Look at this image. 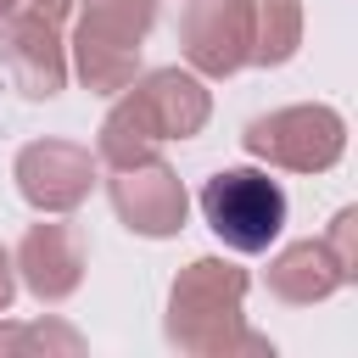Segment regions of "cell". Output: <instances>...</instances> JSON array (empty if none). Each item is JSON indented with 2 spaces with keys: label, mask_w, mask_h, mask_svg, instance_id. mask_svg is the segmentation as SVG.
Returning a JSON list of instances; mask_svg holds the SVG:
<instances>
[{
  "label": "cell",
  "mask_w": 358,
  "mask_h": 358,
  "mask_svg": "<svg viewBox=\"0 0 358 358\" xmlns=\"http://www.w3.org/2000/svg\"><path fill=\"white\" fill-rule=\"evenodd\" d=\"M213 117V90L185 73V67H157V73H140L134 84L117 90L112 112L101 117V140H95V157L106 168H129V162H145L157 157V145L168 140H196Z\"/></svg>",
  "instance_id": "obj_1"
},
{
  "label": "cell",
  "mask_w": 358,
  "mask_h": 358,
  "mask_svg": "<svg viewBox=\"0 0 358 358\" xmlns=\"http://www.w3.org/2000/svg\"><path fill=\"white\" fill-rule=\"evenodd\" d=\"M246 268L229 257H196L173 274L168 285V313L162 330L179 352L190 358H235V352H263L274 358V341L246 330Z\"/></svg>",
  "instance_id": "obj_2"
},
{
  "label": "cell",
  "mask_w": 358,
  "mask_h": 358,
  "mask_svg": "<svg viewBox=\"0 0 358 358\" xmlns=\"http://www.w3.org/2000/svg\"><path fill=\"white\" fill-rule=\"evenodd\" d=\"M78 22L67 39V67L90 95H117L140 78V45L157 22V0H73Z\"/></svg>",
  "instance_id": "obj_3"
},
{
  "label": "cell",
  "mask_w": 358,
  "mask_h": 358,
  "mask_svg": "<svg viewBox=\"0 0 358 358\" xmlns=\"http://www.w3.org/2000/svg\"><path fill=\"white\" fill-rule=\"evenodd\" d=\"M285 213H291V201H285L280 179H268L263 168H218L201 185V218H207V229L229 252H241V257L268 252L280 241V229H285Z\"/></svg>",
  "instance_id": "obj_4"
},
{
  "label": "cell",
  "mask_w": 358,
  "mask_h": 358,
  "mask_svg": "<svg viewBox=\"0 0 358 358\" xmlns=\"http://www.w3.org/2000/svg\"><path fill=\"white\" fill-rule=\"evenodd\" d=\"M241 145L285 173H330L347 151V117L324 101H302V106H274L263 117L246 123Z\"/></svg>",
  "instance_id": "obj_5"
},
{
  "label": "cell",
  "mask_w": 358,
  "mask_h": 358,
  "mask_svg": "<svg viewBox=\"0 0 358 358\" xmlns=\"http://www.w3.org/2000/svg\"><path fill=\"white\" fill-rule=\"evenodd\" d=\"M106 196H112L117 224H123L129 235H145V241H173V235L185 229V218H190V196H185L179 173H173L162 157L112 168Z\"/></svg>",
  "instance_id": "obj_6"
},
{
  "label": "cell",
  "mask_w": 358,
  "mask_h": 358,
  "mask_svg": "<svg viewBox=\"0 0 358 358\" xmlns=\"http://www.w3.org/2000/svg\"><path fill=\"white\" fill-rule=\"evenodd\" d=\"M11 179L34 213H73L95 190V157L73 140H28L11 162Z\"/></svg>",
  "instance_id": "obj_7"
},
{
  "label": "cell",
  "mask_w": 358,
  "mask_h": 358,
  "mask_svg": "<svg viewBox=\"0 0 358 358\" xmlns=\"http://www.w3.org/2000/svg\"><path fill=\"white\" fill-rule=\"evenodd\" d=\"M179 50L201 78H229L252 67V0H190L179 22Z\"/></svg>",
  "instance_id": "obj_8"
},
{
  "label": "cell",
  "mask_w": 358,
  "mask_h": 358,
  "mask_svg": "<svg viewBox=\"0 0 358 358\" xmlns=\"http://www.w3.org/2000/svg\"><path fill=\"white\" fill-rule=\"evenodd\" d=\"M0 67L11 73V84L28 101L62 95V84H67V45H62L56 22H45L34 11L0 17Z\"/></svg>",
  "instance_id": "obj_9"
},
{
  "label": "cell",
  "mask_w": 358,
  "mask_h": 358,
  "mask_svg": "<svg viewBox=\"0 0 358 358\" xmlns=\"http://www.w3.org/2000/svg\"><path fill=\"white\" fill-rule=\"evenodd\" d=\"M11 268L39 302H67L84 280V241L73 224H28L11 252Z\"/></svg>",
  "instance_id": "obj_10"
},
{
  "label": "cell",
  "mask_w": 358,
  "mask_h": 358,
  "mask_svg": "<svg viewBox=\"0 0 358 358\" xmlns=\"http://www.w3.org/2000/svg\"><path fill=\"white\" fill-rule=\"evenodd\" d=\"M263 285H268L280 302H291V308H313V302L336 296V291L352 285V280H347V268L336 263V252H330L324 241H291L285 252L268 257Z\"/></svg>",
  "instance_id": "obj_11"
},
{
  "label": "cell",
  "mask_w": 358,
  "mask_h": 358,
  "mask_svg": "<svg viewBox=\"0 0 358 358\" xmlns=\"http://www.w3.org/2000/svg\"><path fill=\"white\" fill-rule=\"evenodd\" d=\"M302 45L296 0H252V67H285Z\"/></svg>",
  "instance_id": "obj_12"
},
{
  "label": "cell",
  "mask_w": 358,
  "mask_h": 358,
  "mask_svg": "<svg viewBox=\"0 0 358 358\" xmlns=\"http://www.w3.org/2000/svg\"><path fill=\"white\" fill-rule=\"evenodd\" d=\"M78 352L84 341H78V330H67V324H0V352Z\"/></svg>",
  "instance_id": "obj_13"
},
{
  "label": "cell",
  "mask_w": 358,
  "mask_h": 358,
  "mask_svg": "<svg viewBox=\"0 0 358 358\" xmlns=\"http://www.w3.org/2000/svg\"><path fill=\"white\" fill-rule=\"evenodd\" d=\"M324 246L336 252V263L347 268V280H358V207H341L324 229Z\"/></svg>",
  "instance_id": "obj_14"
},
{
  "label": "cell",
  "mask_w": 358,
  "mask_h": 358,
  "mask_svg": "<svg viewBox=\"0 0 358 358\" xmlns=\"http://www.w3.org/2000/svg\"><path fill=\"white\" fill-rule=\"evenodd\" d=\"M22 11H34V17H45V22L62 28V17L73 11V0H22Z\"/></svg>",
  "instance_id": "obj_15"
},
{
  "label": "cell",
  "mask_w": 358,
  "mask_h": 358,
  "mask_svg": "<svg viewBox=\"0 0 358 358\" xmlns=\"http://www.w3.org/2000/svg\"><path fill=\"white\" fill-rule=\"evenodd\" d=\"M11 296H17V268H11V252L0 246V313L11 308Z\"/></svg>",
  "instance_id": "obj_16"
},
{
  "label": "cell",
  "mask_w": 358,
  "mask_h": 358,
  "mask_svg": "<svg viewBox=\"0 0 358 358\" xmlns=\"http://www.w3.org/2000/svg\"><path fill=\"white\" fill-rule=\"evenodd\" d=\"M11 11H22V0H0V17H11Z\"/></svg>",
  "instance_id": "obj_17"
}]
</instances>
